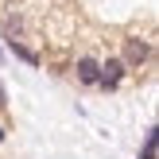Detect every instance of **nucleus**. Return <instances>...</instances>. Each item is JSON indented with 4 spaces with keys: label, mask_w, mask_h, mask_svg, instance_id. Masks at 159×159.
<instances>
[{
    "label": "nucleus",
    "mask_w": 159,
    "mask_h": 159,
    "mask_svg": "<svg viewBox=\"0 0 159 159\" xmlns=\"http://www.w3.org/2000/svg\"><path fill=\"white\" fill-rule=\"evenodd\" d=\"M140 159H155V128L148 132V140H144V155Z\"/></svg>",
    "instance_id": "39448f33"
},
{
    "label": "nucleus",
    "mask_w": 159,
    "mask_h": 159,
    "mask_svg": "<svg viewBox=\"0 0 159 159\" xmlns=\"http://www.w3.org/2000/svg\"><path fill=\"white\" fill-rule=\"evenodd\" d=\"M74 70H78V82H82V85H97V82H101V62L89 58V54H82Z\"/></svg>",
    "instance_id": "7ed1b4c3"
},
{
    "label": "nucleus",
    "mask_w": 159,
    "mask_h": 159,
    "mask_svg": "<svg viewBox=\"0 0 159 159\" xmlns=\"http://www.w3.org/2000/svg\"><path fill=\"white\" fill-rule=\"evenodd\" d=\"M8 51H12L16 58H23V62H27V66H39V54H35V51H27V47H23V43H8Z\"/></svg>",
    "instance_id": "20e7f679"
},
{
    "label": "nucleus",
    "mask_w": 159,
    "mask_h": 159,
    "mask_svg": "<svg viewBox=\"0 0 159 159\" xmlns=\"http://www.w3.org/2000/svg\"><path fill=\"white\" fill-rule=\"evenodd\" d=\"M0 144H4V128H0Z\"/></svg>",
    "instance_id": "423d86ee"
},
{
    "label": "nucleus",
    "mask_w": 159,
    "mask_h": 159,
    "mask_svg": "<svg viewBox=\"0 0 159 159\" xmlns=\"http://www.w3.org/2000/svg\"><path fill=\"white\" fill-rule=\"evenodd\" d=\"M128 74V70H124V62L120 58H109V62H101V89H116V85H120V78Z\"/></svg>",
    "instance_id": "f03ea898"
},
{
    "label": "nucleus",
    "mask_w": 159,
    "mask_h": 159,
    "mask_svg": "<svg viewBox=\"0 0 159 159\" xmlns=\"http://www.w3.org/2000/svg\"><path fill=\"white\" fill-rule=\"evenodd\" d=\"M152 58V43L148 39H124V70H140L144 62Z\"/></svg>",
    "instance_id": "f257e3e1"
}]
</instances>
